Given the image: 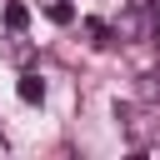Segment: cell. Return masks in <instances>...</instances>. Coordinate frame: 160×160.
<instances>
[{
    "instance_id": "8992f818",
    "label": "cell",
    "mask_w": 160,
    "mask_h": 160,
    "mask_svg": "<svg viewBox=\"0 0 160 160\" xmlns=\"http://www.w3.org/2000/svg\"><path fill=\"white\" fill-rule=\"evenodd\" d=\"M0 140H5V135H0Z\"/></svg>"
},
{
    "instance_id": "3957f363",
    "label": "cell",
    "mask_w": 160,
    "mask_h": 160,
    "mask_svg": "<svg viewBox=\"0 0 160 160\" xmlns=\"http://www.w3.org/2000/svg\"><path fill=\"white\" fill-rule=\"evenodd\" d=\"M5 25H10V30H15V35H20V30H25V25H30V10H25V5H20V0H10V5H5Z\"/></svg>"
},
{
    "instance_id": "277c9868",
    "label": "cell",
    "mask_w": 160,
    "mask_h": 160,
    "mask_svg": "<svg viewBox=\"0 0 160 160\" xmlns=\"http://www.w3.org/2000/svg\"><path fill=\"white\" fill-rule=\"evenodd\" d=\"M85 35H90L95 45H110V40H115V30H110L105 20H85Z\"/></svg>"
},
{
    "instance_id": "7a4b0ae2",
    "label": "cell",
    "mask_w": 160,
    "mask_h": 160,
    "mask_svg": "<svg viewBox=\"0 0 160 160\" xmlns=\"http://www.w3.org/2000/svg\"><path fill=\"white\" fill-rule=\"evenodd\" d=\"M15 95H20L25 105H40V100H45V80H40L35 70H25V75H20V85H15Z\"/></svg>"
},
{
    "instance_id": "5b68a950",
    "label": "cell",
    "mask_w": 160,
    "mask_h": 160,
    "mask_svg": "<svg viewBox=\"0 0 160 160\" xmlns=\"http://www.w3.org/2000/svg\"><path fill=\"white\" fill-rule=\"evenodd\" d=\"M50 20H55V25H70V20H75V5H70V0H55V5H50Z\"/></svg>"
},
{
    "instance_id": "6da1fadb",
    "label": "cell",
    "mask_w": 160,
    "mask_h": 160,
    "mask_svg": "<svg viewBox=\"0 0 160 160\" xmlns=\"http://www.w3.org/2000/svg\"><path fill=\"white\" fill-rule=\"evenodd\" d=\"M155 25H160V15H155V5L150 0H130V10L115 20V40H150L155 35Z\"/></svg>"
}]
</instances>
